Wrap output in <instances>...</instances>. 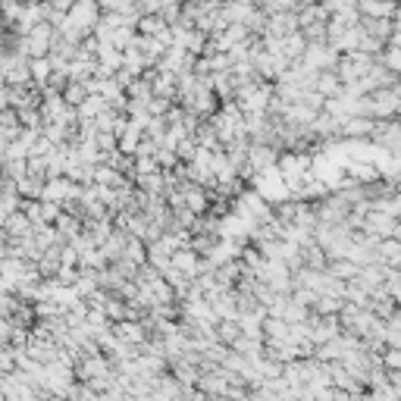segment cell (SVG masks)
<instances>
[{"label":"cell","instance_id":"obj_2","mask_svg":"<svg viewBox=\"0 0 401 401\" xmlns=\"http://www.w3.org/2000/svg\"><path fill=\"white\" fill-rule=\"evenodd\" d=\"M50 66H53L50 60H35V63H31V76H35V79H47Z\"/></svg>","mask_w":401,"mask_h":401},{"label":"cell","instance_id":"obj_1","mask_svg":"<svg viewBox=\"0 0 401 401\" xmlns=\"http://www.w3.org/2000/svg\"><path fill=\"white\" fill-rule=\"evenodd\" d=\"M376 257H379V263H382V266H398V263H401V242H398V239H386V242H379Z\"/></svg>","mask_w":401,"mask_h":401},{"label":"cell","instance_id":"obj_3","mask_svg":"<svg viewBox=\"0 0 401 401\" xmlns=\"http://www.w3.org/2000/svg\"><path fill=\"white\" fill-rule=\"evenodd\" d=\"M386 363H389V367H401V351H398V348L389 351V354H386Z\"/></svg>","mask_w":401,"mask_h":401}]
</instances>
